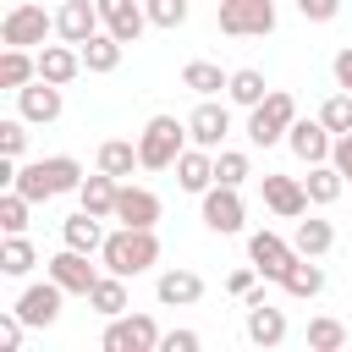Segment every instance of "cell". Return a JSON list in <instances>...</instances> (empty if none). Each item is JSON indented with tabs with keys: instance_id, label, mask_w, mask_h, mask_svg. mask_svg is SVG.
Listing matches in <instances>:
<instances>
[{
	"instance_id": "1",
	"label": "cell",
	"mask_w": 352,
	"mask_h": 352,
	"mask_svg": "<svg viewBox=\"0 0 352 352\" xmlns=\"http://www.w3.org/2000/svg\"><path fill=\"white\" fill-rule=\"evenodd\" d=\"M99 258H104L110 275H126L132 280V275H143V270L160 264V236H154V226H121V231L104 236Z\"/></svg>"
},
{
	"instance_id": "2",
	"label": "cell",
	"mask_w": 352,
	"mask_h": 352,
	"mask_svg": "<svg viewBox=\"0 0 352 352\" xmlns=\"http://www.w3.org/2000/svg\"><path fill=\"white\" fill-rule=\"evenodd\" d=\"M187 148V121L176 116H148V126L138 132V154H143V170H170Z\"/></svg>"
},
{
	"instance_id": "3",
	"label": "cell",
	"mask_w": 352,
	"mask_h": 352,
	"mask_svg": "<svg viewBox=\"0 0 352 352\" xmlns=\"http://www.w3.org/2000/svg\"><path fill=\"white\" fill-rule=\"evenodd\" d=\"M297 121V99L292 94H280V88H270L264 94V104H253L248 110V143L253 148H270V143H280L286 138V126Z\"/></svg>"
},
{
	"instance_id": "4",
	"label": "cell",
	"mask_w": 352,
	"mask_h": 352,
	"mask_svg": "<svg viewBox=\"0 0 352 352\" xmlns=\"http://www.w3.org/2000/svg\"><path fill=\"white\" fill-rule=\"evenodd\" d=\"M160 324H154V314H116L110 324H104V336H99V346L104 352H160Z\"/></svg>"
},
{
	"instance_id": "5",
	"label": "cell",
	"mask_w": 352,
	"mask_h": 352,
	"mask_svg": "<svg viewBox=\"0 0 352 352\" xmlns=\"http://www.w3.org/2000/svg\"><path fill=\"white\" fill-rule=\"evenodd\" d=\"M214 22L231 38H264V33H275V0H220Z\"/></svg>"
},
{
	"instance_id": "6",
	"label": "cell",
	"mask_w": 352,
	"mask_h": 352,
	"mask_svg": "<svg viewBox=\"0 0 352 352\" xmlns=\"http://www.w3.org/2000/svg\"><path fill=\"white\" fill-rule=\"evenodd\" d=\"M55 33V16L44 11V6H33V0H16L11 11H6V22H0V38L11 44V50H28V44H44Z\"/></svg>"
},
{
	"instance_id": "7",
	"label": "cell",
	"mask_w": 352,
	"mask_h": 352,
	"mask_svg": "<svg viewBox=\"0 0 352 352\" xmlns=\"http://www.w3.org/2000/svg\"><path fill=\"white\" fill-rule=\"evenodd\" d=\"M242 308H248V341L253 346H280L286 341V308H275L270 297H264V286H253L248 297H242Z\"/></svg>"
},
{
	"instance_id": "8",
	"label": "cell",
	"mask_w": 352,
	"mask_h": 352,
	"mask_svg": "<svg viewBox=\"0 0 352 352\" xmlns=\"http://www.w3.org/2000/svg\"><path fill=\"white\" fill-rule=\"evenodd\" d=\"M242 192L236 187H226V182H214L209 192H204V226L214 231V236H236L242 231Z\"/></svg>"
},
{
	"instance_id": "9",
	"label": "cell",
	"mask_w": 352,
	"mask_h": 352,
	"mask_svg": "<svg viewBox=\"0 0 352 352\" xmlns=\"http://www.w3.org/2000/svg\"><path fill=\"white\" fill-rule=\"evenodd\" d=\"M286 148H292L302 165H324L330 148H336V132H330L324 121H302V116H297V121L286 126Z\"/></svg>"
},
{
	"instance_id": "10",
	"label": "cell",
	"mask_w": 352,
	"mask_h": 352,
	"mask_svg": "<svg viewBox=\"0 0 352 352\" xmlns=\"http://www.w3.org/2000/svg\"><path fill=\"white\" fill-rule=\"evenodd\" d=\"M248 258H253V270H258L264 280H280V275L292 270L297 248H292V242H280L275 231H253V236H248Z\"/></svg>"
},
{
	"instance_id": "11",
	"label": "cell",
	"mask_w": 352,
	"mask_h": 352,
	"mask_svg": "<svg viewBox=\"0 0 352 352\" xmlns=\"http://www.w3.org/2000/svg\"><path fill=\"white\" fill-rule=\"evenodd\" d=\"M50 280H55V286H66V297H88V292H94V280H99V270L88 264V253L60 248V253L50 258Z\"/></svg>"
},
{
	"instance_id": "12",
	"label": "cell",
	"mask_w": 352,
	"mask_h": 352,
	"mask_svg": "<svg viewBox=\"0 0 352 352\" xmlns=\"http://www.w3.org/2000/svg\"><path fill=\"white\" fill-rule=\"evenodd\" d=\"M16 116H22V121H33V126H50V121L60 116V82L33 77L28 88H16Z\"/></svg>"
},
{
	"instance_id": "13",
	"label": "cell",
	"mask_w": 352,
	"mask_h": 352,
	"mask_svg": "<svg viewBox=\"0 0 352 352\" xmlns=\"http://www.w3.org/2000/svg\"><path fill=\"white\" fill-rule=\"evenodd\" d=\"M60 297H66V286L38 280V286H28V292L16 297V314L28 319V330H44V324H55V319H60Z\"/></svg>"
},
{
	"instance_id": "14",
	"label": "cell",
	"mask_w": 352,
	"mask_h": 352,
	"mask_svg": "<svg viewBox=\"0 0 352 352\" xmlns=\"http://www.w3.org/2000/svg\"><path fill=\"white\" fill-rule=\"evenodd\" d=\"M99 22H104V16H99V6H94V0H66V6L55 11V33H60L66 44H77V50L99 33Z\"/></svg>"
},
{
	"instance_id": "15",
	"label": "cell",
	"mask_w": 352,
	"mask_h": 352,
	"mask_svg": "<svg viewBox=\"0 0 352 352\" xmlns=\"http://www.w3.org/2000/svg\"><path fill=\"white\" fill-rule=\"evenodd\" d=\"M226 132H231V110H226V104H214V99H204V104L187 116V138H192L198 148H220V143H226Z\"/></svg>"
},
{
	"instance_id": "16",
	"label": "cell",
	"mask_w": 352,
	"mask_h": 352,
	"mask_svg": "<svg viewBox=\"0 0 352 352\" xmlns=\"http://www.w3.org/2000/svg\"><path fill=\"white\" fill-rule=\"evenodd\" d=\"M264 204L280 214V220H302L308 214V187L297 182V176H264Z\"/></svg>"
},
{
	"instance_id": "17",
	"label": "cell",
	"mask_w": 352,
	"mask_h": 352,
	"mask_svg": "<svg viewBox=\"0 0 352 352\" xmlns=\"http://www.w3.org/2000/svg\"><path fill=\"white\" fill-rule=\"evenodd\" d=\"M176 187L204 198V192L214 187V148H198V143L182 148V160H176Z\"/></svg>"
},
{
	"instance_id": "18",
	"label": "cell",
	"mask_w": 352,
	"mask_h": 352,
	"mask_svg": "<svg viewBox=\"0 0 352 352\" xmlns=\"http://www.w3.org/2000/svg\"><path fill=\"white\" fill-rule=\"evenodd\" d=\"M99 6V16H104V28L121 38V44H138V33L148 28V11L138 6V0H94Z\"/></svg>"
},
{
	"instance_id": "19",
	"label": "cell",
	"mask_w": 352,
	"mask_h": 352,
	"mask_svg": "<svg viewBox=\"0 0 352 352\" xmlns=\"http://www.w3.org/2000/svg\"><path fill=\"white\" fill-rule=\"evenodd\" d=\"M77 72H82V50H77V44L60 38V44H44V50H38V77H44V82H60V88H66Z\"/></svg>"
},
{
	"instance_id": "20",
	"label": "cell",
	"mask_w": 352,
	"mask_h": 352,
	"mask_svg": "<svg viewBox=\"0 0 352 352\" xmlns=\"http://www.w3.org/2000/svg\"><path fill=\"white\" fill-rule=\"evenodd\" d=\"M116 220H121V226H160V198H154L148 187H126V182H121V192H116Z\"/></svg>"
},
{
	"instance_id": "21",
	"label": "cell",
	"mask_w": 352,
	"mask_h": 352,
	"mask_svg": "<svg viewBox=\"0 0 352 352\" xmlns=\"http://www.w3.org/2000/svg\"><path fill=\"white\" fill-rule=\"evenodd\" d=\"M154 297H160L165 308H192V302L204 297V275H192V270H165V275L154 280Z\"/></svg>"
},
{
	"instance_id": "22",
	"label": "cell",
	"mask_w": 352,
	"mask_h": 352,
	"mask_svg": "<svg viewBox=\"0 0 352 352\" xmlns=\"http://www.w3.org/2000/svg\"><path fill=\"white\" fill-rule=\"evenodd\" d=\"M116 192H121V182H116L110 170H94V176H82V187H77L82 209L99 214V220H116Z\"/></svg>"
},
{
	"instance_id": "23",
	"label": "cell",
	"mask_w": 352,
	"mask_h": 352,
	"mask_svg": "<svg viewBox=\"0 0 352 352\" xmlns=\"http://www.w3.org/2000/svg\"><path fill=\"white\" fill-rule=\"evenodd\" d=\"M60 236H66V248H77V253H99V248H104V220L88 214V209H77V214L60 220Z\"/></svg>"
},
{
	"instance_id": "24",
	"label": "cell",
	"mask_w": 352,
	"mask_h": 352,
	"mask_svg": "<svg viewBox=\"0 0 352 352\" xmlns=\"http://www.w3.org/2000/svg\"><path fill=\"white\" fill-rule=\"evenodd\" d=\"M280 286H286V297H302V302H308V297H319V292H324V270H319L308 253H297V258H292V270L280 275Z\"/></svg>"
},
{
	"instance_id": "25",
	"label": "cell",
	"mask_w": 352,
	"mask_h": 352,
	"mask_svg": "<svg viewBox=\"0 0 352 352\" xmlns=\"http://www.w3.org/2000/svg\"><path fill=\"white\" fill-rule=\"evenodd\" d=\"M121 50H126V44H121L110 28H104V33H94V38L82 44V72H99V77H104V72H116V66H121Z\"/></svg>"
},
{
	"instance_id": "26",
	"label": "cell",
	"mask_w": 352,
	"mask_h": 352,
	"mask_svg": "<svg viewBox=\"0 0 352 352\" xmlns=\"http://www.w3.org/2000/svg\"><path fill=\"white\" fill-rule=\"evenodd\" d=\"M138 165H143L138 143H126V138H104V143H99V170H110L116 182H126Z\"/></svg>"
},
{
	"instance_id": "27",
	"label": "cell",
	"mask_w": 352,
	"mask_h": 352,
	"mask_svg": "<svg viewBox=\"0 0 352 352\" xmlns=\"http://www.w3.org/2000/svg\"><path fill=\"white\" fill-rule=\"evenodd\" d=\"M88 308H94L99 319L126 314V275H99V280H94V292H88Z\"/></svg>"
},
{
	"instance_id": "28",
	"label": "cell",
	"mask_w": 352,
	"mask_h": 352,
	"mask_svg": "<svg viewBox=\"0 0 352 352\" xmlns=\"http://www.w3.org/2000/svg\"><path fill=\"white\" fill-rule=\"evenodd\" d=\"M226 82H231V72H220L214 60H187V66H182V88H192L198 99H214Z\"/></svg>"
},
{
	"instance_id": "29",
	"label": "cell",
	"mask_w": 352,
	"mask_h": 352,
	"mask_svg": "<svg viewBox=\"0 0 352 352\" xmlns=\"http://www.w3.org/2000/svg\"><path fill=\"white\" fill-rule=\"evenodd\" d=\"M302 187H308V204H319V209H324V204H336V198H341V187H346V176H341V170H336V165L324 160V165H308V176H302Z\"/></svg>"
},
{
	"instance_id": "30",
	"label": "cell",
	"mask_w": 352,
	"mask_h": 352,
	"mask_svg": "<svg viewBox=\"0 0 352 352\" xmlns=\"http://www.w3.org/2000/svg\"><path fill=\"white\" fill-rule=\"evenodd\" d=\"M33 77H38V55H28V50H11V44H6V55H0V88H11V94H16V88H28Z\"/></svg>"
},
{
	"instance_id": "31",
	"label": "cell",
	"mask_w": 352,
	"mask_h": 352,
	"mask_svg": "<svg viewBox=\"0 0 352 352\" xmlns=\"http://www.w3.org/2000/svg\"><path fill=\"white\" fill-rule=\"evenodd\" d=\"M264 94H270V82H264V72H253V66L231 72V82H226V99H231V104H242V110L264 104Z\"/></svg>"
},
{
	"instance_id": "32",
	"label": "cell",
	"mask_w": 352,
	"mask_h": 352,
	"mask_svg": "<svg viewBox=\"0 0 352 352\" xmlns=\"http://www.w3.org/2000/svg\"><path fill=\"white\" fill-rule=\"evenodd\" d=\"M38 170H44V182H50V192H55V198L82 187V165H77L72 154H50V160H38Z\"/></svg>"
},
{
	"instance_id": "33",
	"label": "cell",
	"mask_w": 352,
	"mask_h": 352,
	"mask_svg": "<svg viewBox=\"0 0 352 352\" xmlns=\"http://www.w3.org/2000/svg\"><path fill=\"white\" fill-rule=\"evenodd\" d=\"M292 248H297V253H308V258H324V253L336 248V231H330V220H297V231H292Z\"/></svg>"
},
{
	"instance_id": "34",
	"label": "cell",
	"mask_w": 352,
	"mask_h": 352,
	"mask_svg": "<svg viewBox=\"0 0 352 352\" xmlns=\"http://www.w3.org/2000/svg\"><path fill=\"white\" fill-rule=\"evenodd\" d=\"M33 264H38L33 242H28L22 231H6V242H0V275H28Z\"/></svg>"
},
{
	"instance_id": "35",
	"label": "cell",
	"mask_w": 352,
	"mask_h": 352,
	"mask_svg": "<svg viewBox=\"0 0 352 352\" xmlns=\"http://www.w3.org/2000/svg\"><path fill=\"white\" fill-rule=\"evenodd\" d=\"M308 346H314V352H336V346H346V324L330 319V314L308 319Z\"/></svg>"
},
{
	"instance_id": "36",
	"label": "cell",
	"mask_w": 352,
	"mask_h": 352,
	"mask_svg": "<svg viewBox=\"0 0 352 352\" xmlns=\"http://www.w3.org/2000/svg\"><path fill=\"white\" fill-rule=\"evenodd\" d=\"M28 209H33V198H22L16 187H6L0 192V231H28Z\"/></svg>"
},
{
	"instance_id": "37",
	"label": "cell",
	"mask_w": 352,
	"mask_h": 352,
	"mask_svg": "<svg viewBox=\"0 0 352 352\" xmlns=\"http://www.w3.org/2000/svg\"><path fill=\"white\" fill-rule=\"evenodd\" d=\"M319 121H324L336 138H341V132H352V94H346V88H341V94H330V99L319 104Z\"/></svg>"
},
{
	"instance_id": "38",
	"label": "cell",
	"mask_w": 352,
	"mask_h": 352,
	"mask_svg": "<svg viewBox=\"0 0 352 352\" xmlns=\"http://www.w3.org/2000/svg\"><path fill=\"white\" fill-rule=\"evenodd\" d=\"M214 182L242 187V182H248V154H242V148H220V154H214Z\"/></svg>"
},
{
	"instance_id": "39",
	"label": "cell",
	"mask_w": 352,
	"mask_h": 352,
	"mask_svg": "<svg viewBox=\"0 0 352 352\" xmlns=\"http://www.w3.org/2000/svg\"><path fill=\"white\" fill-rule=\"evenodd\" d=\"M143 11H148V22L165 28V33L187 22V0H143Z\"/></svg>"
},
{
	"instance_id": "40",
	"label": "cell",
	"mask_w": 352,
	"mask_h": 352,
	"mask_svg": "<svg viewBox=\"0 0 352 352\" xmlns=\"http://www.w3.org/2000/svg\"><path fill=\"white\" fill-rule=\"evenodd\" d=\"M22 148H28V121H22V116H11V121H0V154H11V160H22Z\"/></svg>"
},
{
	"instance_id": "41",
	"label": "cell",
	"mask_w": 352,
	"mask_h": 352,
	"mask_svg": "<svg viewBox=\"0 0 352 352\" xmlns=\"http://www.w3.org/2000/svg\"><path fill=\"white\" fill-rule=\"evenodd\" d=\"M22 330H28V319L11 308V314H0V352H16L22 346Z\"/></svg>"
},
{
	"instance_id": "42",
	"label": "cell",
	"mask_w": 352,
	"mask_h": 352,
	"mask_svg": "<svg viewBox=\"0 0 352 352\" xmlns=\"http://www.w3.org/2000/svg\"><path fill=\"white\" fill-rule=\"evenodd\" d=\"M204 341H198V330H165L160 336V352H198Z\"/></svg>"
},
{
	"instance_id": "43",
	"label": "cell",
	"mask_w": 352,
	"mask_h": 352,
	"mask_svg": "<svg viewBox=\"0 0 352 352\" xmlns=\"http://www.w3.org/2000/svg\"><path fill=\"white\" fill-rule=\"evenodd\" d=\"M297 11H302L308 22H336V16H341V0H297Z\"/></svg>"
},
{
	"instance_id": "44",
	"label": "cell",
	"mask_w": 352,
	"mask_h": 352,
	"mask_svg": "<svg viewBox=\"0 0 352 352\" xmlns=\"http://www.w3.org/2000/svg\"><path fill=\"white\" fill-rule=\"evenodd\" d=\"M253 286H258V270H253V264H248V270H231V275H226V292H231V297H248Z\"/></svg>"
},
{
	"instance_id": "45",
	"label": "cell",
	"mask_w": 352,
	"mask_h": 352,
	"mask_svg": "<svg viewBox=\"0 0 352 352\" xmlns=\"http://www.w3.org/2000/svg\"><path fill=\"white\" fill-rule=\"evenodd\" d=\"M330 165H336V170L352 182V132H341V138H336V148H330Z\"/></svg>"
},
{
	"instance_id": "46",
	"label": "cell",
	"mask_w": 352,
	"mask_h": 352,
	"mask_svg": "<svg viewBox=\"0 0 352 352\" xmlns=\"http://www.w3.org/2000/svg\"><path fill=\"white\" fill-rule=\"evenodd\" d=\"M330 72H336V82H341V88H346V94H352V50H341V55H336V66H330Z\"/></svg>"
}]
</instances>
